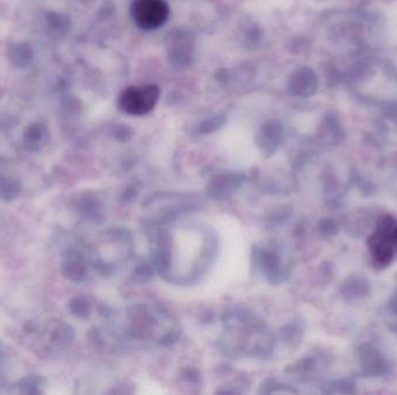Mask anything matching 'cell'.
<instances>
[{
  "label": "cell",
  "mask_w": 397,
  "mask_h": 395,
  "mask_svg": "<svg viewBox=\"0 0 397 395\" xmlns=\"http://www.w3.org/2000/svg\"><path fill=\"white\" fill-rule=\"evenodd\" d=\"M130 16L143 30H156L168 23L170 6L166 0H132Z\"/></svg>",
  "instance_id": "7a4b0ae2"
},
{
  "label": "cell",
  "mask_w": 397,
  "mask_h": 395,
  "mask_svg": "<svg viewBox=\"0 0 397 395\" xmlns=\"http://www.w3.org/2000/svg\"><path fill=\"white\" fill-rule=\"evenodd\" d=\"M389 306H391V311L394 312L395 314H397V293L391 299Z\"/></svg>",
  "instance_id": "2e32d148"
},
{
  "label": "cell",
  "mask_w": 397,
  "mask_h": 395,
  "mask_svg": "<svg viewBox=\"0 0 397 395\" xmlns=\"http://www.w3.org/2000/svg\"><path fill=\"white\" fill-rule=\"evenodd\" d=\"M45 129L40 124H34L26 130L25 134V141L30 148H39L40 145L45 141Z\"/></svg>",
  "instance_id": "4fadbf2b"
},
{
  "label": "cell",
  "mask_w": 397,
  "mask_h": 395,
  "mask_svg": "<svg viewBox=\"0 0 397 395\" xmlns=\"http://www.w3.org/2000/svg\"><path fill=\"white\" fill-rule=\"evenodd\" d=\"M371 290V283L362 276H351L343 283L340 288L342 296L346 299H359L367 296Z\"/></svg>",
  "instance_id": "ba28073f"
},
{
  "label": "cell",
  "mask_w": 397,
  "mask_h": 395,
  "mask_svg": "<svg viewBox=\"0 0 397 395\" xmlns=\"http://www.w3.org/2000/svg\"><path fill=\"white\" fill-rule=\"evenodd\" d=\"M367 244L375 267L382 269L391 264L396 254L391 244H388V241L379 232L374 231L368 237Z\"/></svg>",
  "instance_id": "5b68a950"
},
{
  "label": "cell",
  "mask_w": 397,
  "mask_h": 395,
  "mask_svg": "<svg viewBox=\"0 0 397 395\" xmlns=\"http://www.w3.org/2000/svg\"><path fill=\"white\" fill-rule=\"evenodd\" d=\"M197 42L191 32L175 29L166 36V54L175 68H188L195 59Z\"/></svg>",
  "instance_id": "3957f363"
},
{
  "label": "cell",
  "mask_w": 397,
  "mask_h": 395,
  "mask_svg": "<svg viewBox=\"0 0 397 395\" xmlns=\"http://www.w3.org/2000/svg\"><path fill=\"white\" fill-rule=\"evenodd\" d=\"M282 139V126L278 119H270L263 124L257 136V143L263 151L272 153Z\"/></svg>",
  "instance_id": "8992f818"
},
{
  "label": "cell",
  "mask_w": 397,
  "mask_h": 395,
  "mask_svg": "<svg viewBox=\"0 0 397 395\" xmlns=\"http://www.w3.org/2000/svg\"><path fill=\"white\" fill-rule=\"evenodd\" d=\"M159 98H161V88L157 85L128 86L120 93L117 98V107L127 115H146L155 110Z\"/></svg>",
  "instance_id": "6da1fadb"
},
{
  "label": "cell",
  "mask_w": 397,
  "mask_h": 395,
  "mask_svg": "<svg viewBox=\"0 0 397 395\" xmlns=\"http://www.w3.org/2000/svg\"><path fill=\"white\" fill-rule=\"evenodd\" d=\"M288 90L295 97H306L313 92L315 86L313 74L306 69H300L291 74L288 79Z\"/></svg>",
  "instance_id": "52a82bcc"
},
{
  "label": "cell",
  "mask_w": 397,
  "mask_h": 395,
  "mask_svg": "<svg viewBox=\"0 0 397 395\" xmlns=\"http://www.w3.org/2000/svg\"><path fill=\"white\" fill-rule=\"evenodd\" d=\"M358 357L360 369L365 376H384L389 370L387 360H384L379 349L371 344H362L358 349Z\"/></svg>",
  "instance_id": "277c9868"
},
{
  "label": "cell",
  "mask_w": 397,
  "mask_h": 395,
  "mask_svg": "<svg viewBox=\"0 0 397 395\" xmlns=\"http://www.w3.org/2000/svg\"><path fill=\"white\" fill-rule=\"evenodd\" d=\"M18 181L11 177H0V199H13L19 194Z\"/></svg>",
  "instance_id": "7c38bea8"
},
{
  "label": "cell",
  "mask_w": 397,
  "mask_h": 395,
  "mask_svg": "<svg viewBox=\"0 0 397 395\" xmlns=\"http://www.w3.org/2000/svg\"><path fill=\"white\" fill-rule=\"evenodd\" d=\"M375 231H378L389 242L397 255V218L391 215L382 216L378 220Z\"/></svg>",
  "instance_id": "9c48e42d"
},
{
  "label": "cell",
  "mask_w": 397,
  "mask_h": 395,
  "mask_svg": "<svg viewBox=\"0 0 397 395\" xmlns=\"http://www.w3.org/2000/svg\"><path fill=\"white\" fill-rule=\"evenodd\" d=\"M64 271L65 275L71 278V280L77 281L81 280V277L84 276V262L81 260L79 255L76 253H71L65 257L64 262Z\"/></svg>",
  "instance_id": "30bf717a"
},
{
  "label": "cell",
  "mask_w": 397,
  "mask_h": 395,
  "mask_svg": "<svg viewBox=\"0 0 397 395\" xmlns=\"http://www.w3.org/2000/svg\"><path fill=\"white\" fill-rule=\"evenodd\" d=\"M339 226L337 225V223L333 219H326L322 223V226H321V231L323 232L324 235H336L338 232Z\"/></svg>",
  "instance_id": "9a60e30c"
},
{
  "label": "cell",
  "mask_w": 397,
  "mask_h": 395,
  "mask_svg": "<svg viewBox=\"0 0 397 395\" xmlns=\"http://www.w3.org/2000/svg\"><path fill=\"white\" fill-rule=\"evenodd\" d=\"M32 49L28 45H16L10 52L11 61L19 66L28 64L32 59Z\"/></svg>",
  "instance_id": "8fae6325"
},
{
  "label": "cell",
  "mask_w": 397,
  "mask_h": 395,
  "mask_svg": "<svg viewBox=\"0 0 397 395\" xmlns=\"http://www.w3.org/2000/svg\"><path fill=\"white\" fill-rule=\"evenodd\" d=\"M48 23L50 28L56 32H64L69 27V19L57 13L49 14Z\"/></svg>",
  "instance_id": "5bb4252c"
}]
</instances>
